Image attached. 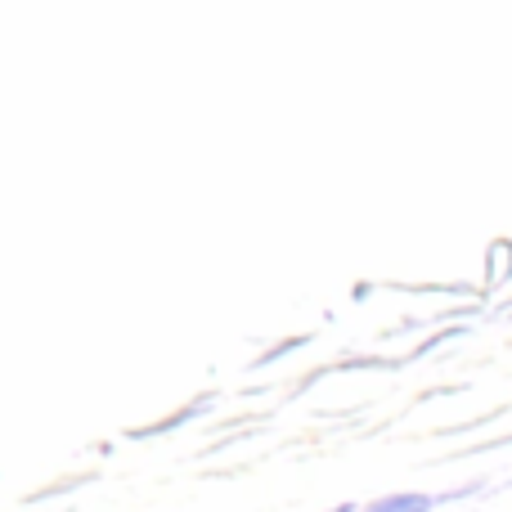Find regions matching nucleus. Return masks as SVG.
Returning <instances> with one entry per match:
<instances>
[{"label":"nucleus","mask_w":512,"mask_h":512,"mask_svg":"<svg viewBox=\"0 0 512 512\" xmlns=\"http://www.w3.org/2000/svg\"><path fill=\"white\" fill-rule=\"evenodd\" d=\"M481 486H463V490H450V495H423V490H400V495H382L373 504H364L360 512H436L450 499H463V495H477Z\"/></svg>","instance_id":"obj_1"}]
</instances>
